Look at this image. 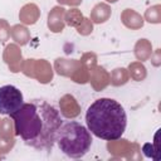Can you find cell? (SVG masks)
Wrapping results in <instances>:
<instances>
[{
	"instance_id": "6da1fadb",
	"label": "cell",
	"mask_w": 161,
	"mask_h": 161,
	"mask_svg": "<svg viewBox=\"0 0 161 161\" xmlns=\"http://www.w3.org/2000/svg\"><path fill=\"white\" fill-rule=\"evenodd\" d=\"M15 135L36 150H52L63 123L59 111L45 101H31L10 114Z\"/></svg>"
},
{
	"instance_id": "7a4b0ae2",
	"label": "cell",
	"mask_w": 161,
	"mask_h": 161,
	"mask_svg": "<svg viewBox=\"0 0 161 161\" xmlns=\"http://www.w3.org/2000/svg\"><path fill=\"white\" fill-rule=\"evenodd\" d=\"M87 128L98 138L119 140L127 126V114L121 103L112 98L94 101L86 112Z\"/></svg>"
},
{
	"instance_id": "3957f363",
	"label": "cell",
	"mask_w": 161,
	"mask_h": 161,
	"mask_svg": "<svg viewBox=\"0 0 161 161\" xmlns=\"http://www.w3.org/2000/svg\"><path fill=\"white\" fill-rule=\"evenodd\" d=\"M55 142L59 150L70 158L83 157L92 146L89 130L77 121L62 123L58 130Z\"/></svg>"
},
{
	"instance_id": "277c9868",
	"label": "cell",
	"mask_w": 161,
	"mask_h": 161,
	"mask_svg": "<svg viewBox=\"0 0 161 161\" xmlns=\"http://www.w3.org/2000/svg\"><path fill=\"white\" fill-rule=\"evenodd\" d=\"M24 103L23 93L13 84L0 87V114L10 116Z\"/></svg>"
}]
</instances>
